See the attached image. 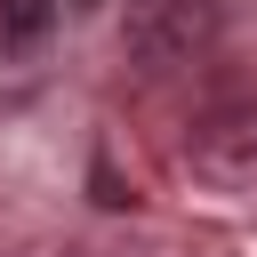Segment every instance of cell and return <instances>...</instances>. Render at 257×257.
Wrapping results in <instances>:
<instances>
[{"label": "cell", "mask_w": 257, "mask_h": 257, "mask_svg": "<svg viewBox=\"0 0 257 257\" xmlns=\"http://www.w3.org/2000/svg\"><path fill=\"white\" fill-rule=\"evenodd\" d=\"M217 40V0H128V56L169 72Z\"/></svg>", "instance_id": "obj_1"}, {"label": "cell", "mask_w": 257, "mask_h": 257, "mask_svg": "<svg viewBox=\"0 0 257 257\" xmlns=\"http://www.w3.org/2000/svg\"><path fill=\"white\" fill-rule=\"evenodd\" d=\"M185 161H193V177L217 185V193H257V104H241V112H209V120L193 128Z\"/></svg>", "instance_id": "obj_2"}, {"label": "cell", "mask_w": 257, "mask_h": 257, "mask_svg": "<svg viewBox=\"0 0 257 257\" xmlns=\"http://www.w3.org/2000/svg\"><path fill=\"white\" fill-rule=\"evenodd\" d=\"M48 16H56V0H0V40L8 48H32L48 32Z\"/></svg>", "instance_id": "obj_3"}, {"label": "cell", "mask_w": 257, "mask_h": 257, "mask_svg": "<svg viewBox=\"0 0 257 257\" xmlns=\"http://www.w3.org/2000/svg\"><path fill=\"white\" fill-rule=\"evenodd\" d=\"M72 8H96V0H72Z\"/></svg>", "instance_id": "obj_4"}]
</instances>
